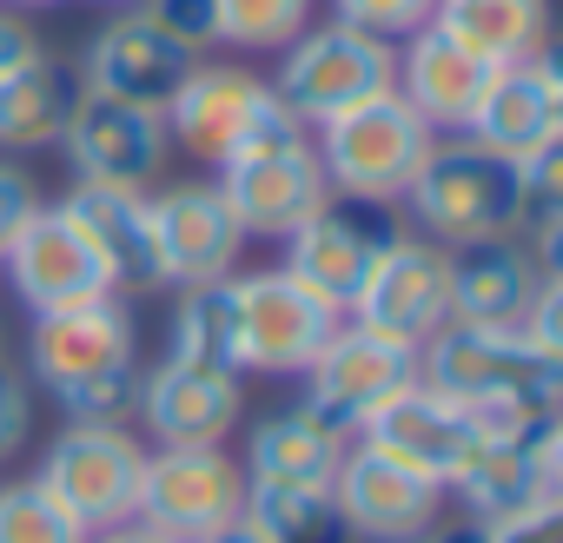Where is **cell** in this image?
<instances>
[{
  "instance_id": "cell-1",
  "label": "cell",
  "mask_w": 563,
  "mask_h": 543,
  "mask_svg": "<svg viewBox=\"0 0 563 543\" xmlns=\"http://www.w3.org/2000/svg\"><path fill=\"white\" fill-rule=\"evenodd\" d=\"M418 378L471 411L477 437H517L563 424V358L537 352L517 325H464L451 319L418 345Z\"/></svg>"
},
{
  "instance_id": "cell-2",
  "label": "cell",
  "mask_w": 563,
  "mask_h": 543,
  "mask_svg": "<svg viewBox=\"0 0 563 543\" xmlns=\"http://www.w3.org/2000/svg\"><path fill=\"white\" fill-rule=\"evenodd\" d=\"M27 372L67 411V424H133L146 372H140V339H133V312L120 306V292L34 312Z\"/></svg>"
},
{
  "instance_id": "cell-3",
  "label": "cell",
  "mask_w": 563,
  "mask_h": 543,
  "mask_svg": "<svg viewBox=\"0 0 563 543\" xmlns=\"http://www.w3.org/2000/svg\"><path fill=\"white\" fill-rule=\"evenodd\" d=\"M405 212L444 252L510 239V225H517V159L490 153L471 133H438L411 192H405Z\"/></svg>"
},
{
  "instance_id": "cell-4",
  "label": "cell",
  "mask_w": 563,
  "mask_h": 543,
  "mask_svg": "<svg viewBox=\"0 0 563 543\" xmlns=\"http://www.w3.org/2000/svg\"><path fill=\"white\" fill-rule=\"evenodd\" d=\"M431 126L391 93L312 126V153H319V173H325V192L332 199H352V206H405L424 153H431Z\"/></svg>"
},
{
  "instance_id": "cell-5",
  "label": "cell",
  "mask_w": 563,
  "mask_h": 543,
  "mask_svg": "<svg viewBox=\"0 0 563 543\" xmlns=\"http://www.w3.org/2000/svg\"><path fill=\"white\" fill-rule=\"evenodd\" d=\"M219 199L225 212L239 219L245 239H286L292 225H306L332 192H325V173H319V153H312V126L299 113H278L245 153H232L219 166Z\"/></svg>"
},
{
  "instance_id": "cell-6",
  "label": "cell",
  "mask_w": 563,
  "mask_h": 543,
  "mask_svg": "<svg viewBox=\"0 0 563 543\" xmlns=\"http://www.w3.org/2000/svg\"><path fill=\"white\" fill-rule=\"evenodd\" d=\"M265 87L306 126H325V120H339V113L398 87V47L352 27V21H312L278 54V80H265Z\"/></svg>"
},
{
  "instance_id": "cell-7",
  "label": "cell",
  "mask_w": 563,
  "mask_h": 543,
  "mask_svg": "<svg viewBox=\"0 0 563 543\" xmlns=\"http://www.w3.org/2000/svg\"><path fill=\"white\" fill-rule=\"evenodd\" d=\"M41 490L93 536L133 517L140 477H146V444L133 424H60L54 444L41 451Z\"/></svg>"
},
{
  "instance_id": "cell-8",
  "label": "cell",
  "mask_w": 563,
  "mask_h": 543,
  "mask_svg": "<svg viewBox=\"0 0 563 543\" xmlns=\"http://www.w3.org/2000/svg\"><path fill=\"white\" fill-rule=\"evenodd\" d=\"M232 306H239V372H258V378H299L345 319L278 265L232 272Z\"/></svg>"
},
{
  "instance_id": "cell-9",
  "label": "cell",
  "mask_w": 563,
  "mask_h": 543,
  "mask_svg": "<svg viewBox=\"0 0 563 543\" xmlns=\"http://www.w3.org/2000/svg\"><path fill=\"white\" fill-rule=\"evenodd\" d=\"M345 319H358L365 332H385L398 345H424L431 332L451 325V252L424 232H398L378 245L372 272H365V286L358 299L345 306Z\"/></svg>"
},
{
  "instance_id": "cell-10",
  "label": "cell",
  "mask_w": 563,
  "mask_h": 543,
  "mask_svg": "<svg viewBox=\"0 0 563 543\" xmlns=\"http://www.w3.org/2000/svg\"><path fill=\"white\" fill-rule=\"evenodd\" d=\"M278 113H292V107H278V93L252 74V67H232V60H199L186 74V87L166 100V140L192 159H206L212 173L245 153Z\"/></svg>"
},
{
  "instance_id": "cell-11",
  "label": "cell",
  "mask_w": 563,
  "mask_h": 543,
  "mask_svg": "<svg viewBox=\"0 0 563 543\" xmlns=\"http://www.w3.org/2000/svg\"><path fill=\"white\" fill-rule=\"evenodd\" d=\"M245 464L225 451V444H199V451H146V477H140V503L133 517L179 536V543H199L225 523L245 517Z\"/></svg>"
},
{
  "instance_id": "cell-12",
  "label": "cell",
  "mask_w": 563,
  "mask_h": 543,
  "mask_svg": "<svg viewBox=\"0 0 563 543\" xmlns=\"http://www.w3.org/2000/svg\"><path fill=\"white\" fill-rule=\"evenodd\" d=\"M299 378H306V411H319L332 431L358 437V424L418 378V352L385 332H365L358 319H339V332L319 345V358Z\"/></svg>"
},
{
  "instance_id": "cell-13",
  "label": "cell",
  "mask_w": 563,
  "mask_h": 543,
  "mask_svg": "<svg viewBox=\"0 0 563 543\" xmlns=\"http://www.w3.org/2000/svg\"><path fill=\"white\" fill-rule=\"evenodd\" d=\"M451 490L471 510V523H510V517L563 510V424L477 444V457L464 464V477Z\"/></svg>"
},
{
  "instance_id": "cell-14",
  "label": "cell",
  "mask_w": 563,
  "mask_h": 543,
  "mask_svg": "<svg viewBox=\"0 0 563 543\" xmlns=\"http://www.w3.org/2000/svg\"><path fill=\"white\" fill-rule=\"evenodd\" d=\"M0 272L27 312H60V306H87V299H113V272L100 265V252L74 232V219L60 206H34V219L8 239Z\"/></svg>"
},
{
  "instance_id": "cell-15",
  "label": "cell",
  "mask_w": 563,
  "mask_h": 543,
  "mask_svg": "<svg viewBox=\"0 0 563 543\" xmlns=\"http://www.w3.org/2000/svg\"><path fill=\"white\" fill-rule=\"evenodd\" d=\"M153 212V252H159V286H212L239 272L245 232L225 212L212 179H186L166 192H146Z\"/></svg>"
},
{
  "instance_id": "cell-16",
  "label": "cell",
  "mask_w": 563,
  "mask_h": 543,
  "mask_svg": "<svg viewBox=\"0 0 563 543\" xmlns=\"http://www.w3.org/2000/svg\"><path fill=\"white\" fill-rule=\"evenodd\" d=\"M192 67H199V54H186L179 41H166L140 8H120L87 41V54H80L87 93L120 100V107H146V113H166V100L186 87Z\"/></svg>"
},
{
  "instance_id": "cell-17",
  "label": "cell",
  "mask_w": 563,
  "mask_h": 543,
  "mask_svg": "<svg viewBox=\"0 0 563 543\" xmlns=\"http://www.w3.org/2000/svg\"><path fill=\"white\" fill-rule=\"evenodd\" d=\"M332 497H339L352 536H365V543L431 536L438 503H444V490H438L431 477H418L411 464L385 457V451L365 444V437L345 444V457H339V470H332Z\"/></svg>"
},
{
  "instance_id": "cell-18",
  "label": "cell",
  "mask_w": 563,
  "mask_h": 543,
  "mask_svg": "<svg viewBox=\"0 0 563 543\" xmlns=\"http://www.w3.org/2000/svg\"><path fill=\"white\" fill-rule=\"evenodd\" d=\"M358 437L378 444L385 457L411 464V470L431 477L438 490H451V484L464 477V464L477 457V444H484L477 424H471V411L451 405L444 391H431L424 378H411L398 398H385V405L358 424Z\"/></svg>"
},
{
  "instance_id": "cell-19",
  "label": "cell",
  "mask_w": 563,
  "mask_h": 543,
  "mask_svg": "<svg viewBox=\"0 0 563 543\" xmlns=\"http://www.w3.org/2000/svg\"><path fill=\"white\" fill-rule=\"evenodd\" d=\"M385 206H352V199H325L306 225L286 232V265L278 272H292V279L306 292H319L325 306H352L358 286H365V272L378 258V245L391 239V225H378Z\"/></svg>"
},
{
  "instance_id": "cell-20",
  "label": "cell",
  "mask_w": 563,
  "mask_h": 543,
  "mask_svg": "<svg viewBox=\"0 0 563 543\" xmlns=\"http://www.w3.org/2000/svg\"><path fill=\"white\" fill-rule=\"evenodd\" d=\"M60 153L74 159V179H87V186H133V192H146L159 179L173 140H166L159 113L87 93L74 126H67V140H60Z\"/></svg>"
},
{
  "instance_id": "cell-21",
  "label": "cell",
  "mask_w": 563,
  "mask_h": 543,
  "mask_svg": "<svg viewBox=\"0 0 563 543\" xmlns=\"http://www.w3.org/2000/svg\"><path fill=\"white\" fill-rule=\"evenodd\" d=\"M245 391L239 372H192V365H153L140 385V431L153 437V451H199V444H225L239 431Z\"/></svg>"
},
{
  "instance_id": "cell-22",
  "label": "cell",
  "mask_w": 563,
  "mask_h": 543,
  "mask_svg": "<svg viewBox=\"0 0 563 543\" xmlns=\"http://www.w3.org/2000/svg\"><path fill=\"white\" fill-rule=\"evenodd\" d=\"M464 133L504 159H530L543 146H563V74H556V60L537 54V60L497 67Z\"/></svg>"
},
{
  "instance_id": "cell-23",
  "label": "cell",
  "mask_w": 563,
  "mask_h": 543,
  "mask_svg": "<svg viewBox=\"0 0 563 543\" xmlns=\"http://www.w3.org/2000/svg\"><path fill=\"white\" fill-rule=\"evenodd\" d=\"M497 67H484L471 47H457L438 27H418L398 41V100L431 126V133H464L484 87Z\"/></svg>"
},
{
  "instance_id": "cell-24",
  "label": "cell",
  "mask_w": 563,
  "mask_h": 543,
  "mask_svg": "<svg viewBox=\"0 0 563 543\" xmlns=\"http://www.w3.org/2000/svg\"><path fill=\"white\" fill-rule=\"evenodd\" d=\"M550 265L523 239H484L451 252V319L464 325H523Z\"/></svg>"
},
{
  "instance_id": "cell-25",
  "label": "cell",
  "mask_w": 563,
  "mask_h": 543,
  "mask_svg": "<svg viewBox=\"0 0 563 543\" xmlns=\"http://www.w3.org/2000/svg\"><path fill=\"white\" fill-rule=\"evenodd\" d=\"M60 212H67L74 232L100 252V265L113 272V286H140V292L159 286V252H153V212H146V192L74 179V192L60 199Z\"/></svg>"
},
{
  "instance_id": "cell-26",
  "label": "cell",
  "mask_w": 563,
  "mask_h": 543,
  "mask_svg": "<svg viewBox=\"0 0 563 543\" xmlns=\"http://www.w3.org/2000/svg\"><path fill=\"white\" fill-rule=\"evenodd\" d=\"M87 100V80H80V60H60V54H41L27 60L8 87H0V146L8 153H47L67 140L74 113Z\"/></svg>"
},
{
  "instance_id": "cell-27",
  "label": "cell",
  "mask_w": 563,
  "mask_h": 543,
  "mask_svg": "<svg viewBox=\"0 0 563 543\" xmlns=\"http://www.w3.org/2000/svg\"><path fill=\"white\" fill-rule=\"evenodd\" d=\"M345 444H352L345 431H332L319 411L292 405V411H272L265 424H252L239 464L252 484H332Z\"/></svg>"
},
{
  "instance_id": "cell-28",
  "label": "cell",
  "mask_w": 563,
  "mask_h": 543,
  "mask_svg": "<svg viewBox=\"0 0 563 543\" xmlns=\"http://www.w3.org/2000/svg\"><path fill=\"white\" fill-rule=\"evenodd\" d=\"M431 27L471 47L484 67H517L550 54V0H438Z\"/></svg>"
},
{
  "instance_id": "cell-29",
  "label": "cell",
  "mask_w": 563,
  "mask_h": 543,
  "mask_svg": "<svg viewBox=\"0 0 563 543\" xmlns=\"http://www.w3.org/2000/svg\"><path fill=\"white\" fill-rule=\"evenodd\" d=\"M166 365L239 372V306H232V279L179 286V306H173V325H166Z\"/></svg>"
},
{
  "instance_id": "cell-30",
  "label": "cell",
  "mask_w": 563,
  "mask_h": 543,
  "mask_svg": "<svg viewBox=\"0 0 563 543\" xmlns=\"http://www.w3.org/2000/svg\"><path fill=\"white\" fill-rule=\"evenodd\" d=\"M245 523L265 543H358L332 484H252L245 490Z\"/></svg>"
},
{
  "instance_id": "cell-31",
  "label": "cell",
  "mask_w": 563,
  "mask_h": 543,
  "mask_svg": "<svg viewBox=\"0 0 563 543\" xmlns=\"http://www.w3.org/2000/svg\"><path fill=\"white\" fill-rule=\"evenodd\" d=\"M510 239H523L556 272V239H563V146H543V153L517 159V225H510Z\"/></svg>"
},
{
  "instance_id": "cell-32",
  "label": "cell",
  "mask_w": 563,
  "mask_h": 543,
  "mask_svg": "<svg viewBox=\"0 0 563 543\" xmlns=\"http://www.w3.org/2000/svg\"><path fill=\"white\" fill-rule=\"evenodd\" d=\"M219 8V47H239V54H286L312 14L319 0H212Z\"/></svg>"
},
{
  "instance_id": "cell-33",
  "label": "cell",
  "mask_w": 563,
  "mask_h": 543,
  "mask_svg": "<svg viewBox=\"0 0 563 543\" xmlns=\"http://www.w3.org/2000/svg\"><path fill=\"white\" fill-rule=\"evenodd\" d=\"M0 543H87V530L41 490V477L0 484Z\"/></svg>"
},
{
  "instance_id": "cell-34",
  "label": "cell",
  "mask_w": 563,
  "mask_h": 543,
  "mask_svg": "<svg viewBox=\"0 0 563 543\" xmlns=\"http://www.w3.org/2000/svg\"><path fill=\"white\" fill-rule=\"evenodd\" d=\"M431 8L438 0H332V21H352V27H365V34L398 47L405 34L431 27Z\"/></svg>"
},
{
  "instance_id": "cell-35",
  "label": "cell",
  "mask_w": 563,
  "mask_h": 543,
  "mask_svg": "<svg viewBox=\"0 0 563 543\" xmlns=\"http://www.w3.org/2000/svg\"><path fill=\"white\" fill-rule=\"evenodd\" d=\"M133 8H140L166 41H179L186 54L219 47V8H212V0H133Z\"/></svg>"
},
{
  "instance_id": "cell-36",
  "label": "cell",
  "mask_w": 563,
  "mask_h": 543,
  "mask_svg": "<svg viewBox=\"0 0 563 543\" xmlns=\"http://www.w3.org/2000/svg\"><path fill=\"white\" fill-rule=\"evenodd\" d=\"M431 543H563V510H537V517H510V523H464Z\"/></svg>"
},
{
  "instance_id": "cell-37",
  "label": "cell",
  "mask_w": 563,
  "mask_h": 543,
  "mask_svg": "<svg viewBox=\"0 0 563 543\" xmlns=\"http://www.w3.org/2000/svg\"><path fill=\"white\" fill-rule=\"evenodd\" d=\"M34 431V391H27V372H14L0 358V457H14Z\"/></svg>"
},
{
  "instance_id": "cell-38",
  "label": "cell",
  "mask_w": 563,
  "mask_h": 543,
  "mask_svg": "<svg viewBox=\"0 0 563 543\" xmlns=\"http://www.w3.org/2000/svg\"><path fill=\"white\" fill-rule=\"evenodd\" d=\"M41 192H34V173H21L14 159H0V252H8V239L34 219Z\"/></svg>"
},
{
  "instance_id": "cell-39",
  "label": "cell",
  "mask_w": 563,
  "mask_h": 543,
  "mask_svg": "<svg viewBox=\"0 0 563 543\" xmlns=\"http://www.w3.org/2000/svg\"><path fill=\"white\" fill-rule=\"evenodd\" d=\"M41 54H47V47H41V34H34L14 8H0V87H8L27 60H41Z\"/></svg>"
},
{
  "instance_id": "cell-40",
  "label": "cell",
  "mask_w": 563,
  "mask_h": 543,
  "mask_svg": "<svg viewBox=\"0 0 563 543\" xmlns=\"http://www.w3.org/2000/svg\"><path fill=\"white\" fill-rule=\"evenodd\" d=\"M87 543H179V536H166V530H153V523H140V517H126V523H113V530H93Z\"/></svg>"
},
{
  "instance_id": "cell-41",
  "label": "cell",
  "mask_w": 563,
  "mask_h": 543,
  "mask_svg": "<svg viewBox=\"0 0 563 543\" xmlns=\"http://www.w3.org/2000/svg\"><path fill=\"white\" fill-rule=\"evenodd\" d=\"M199 543H265V536L239 517V523H225V530H212V536H199Z\"/></svg>"
},
{
  "instance_id": "cell-42",
  "label": "cell",
  "mask_w": 563,
  "mask_h": 543,
  "mask_svg": "<svg viewBox=\"0 0 563 543\" xmlns=\"http://www.w3.org/2000/svg\"><path fill=\"white\" fill-rule=\"evenodd\" d=\"M14 8H54V0H14Z\"/></svg>"
},
{
  "instance_id": "cell-43",
  "label": "cell",
  "mask_w": 563,
  "mask_h": 543,
  "mask_svg": "<svg viewBox=\"0 0 563 543\" xmlns=\"http://www.w3.org/2000/svg\"><path fill=\"white\" fill-rule=\"evenodd\" d=\"M405 543H431V536H405Z\"/></svg>"
},
{
  "instance_id": "cell-44",
  "label": "cell",
  "mask_w": 563,
  "mask_h": 543,
  "mask_svg": "<svg viewBox=\"0 0 563 543\" xmlns=\"http://www.w3.org/2000/svg\"><path fill=\"white\" fill-rule=\"evenodd\" d=\"M113 8H133V0H113Z\"/></svg>"
}]
</instances>
